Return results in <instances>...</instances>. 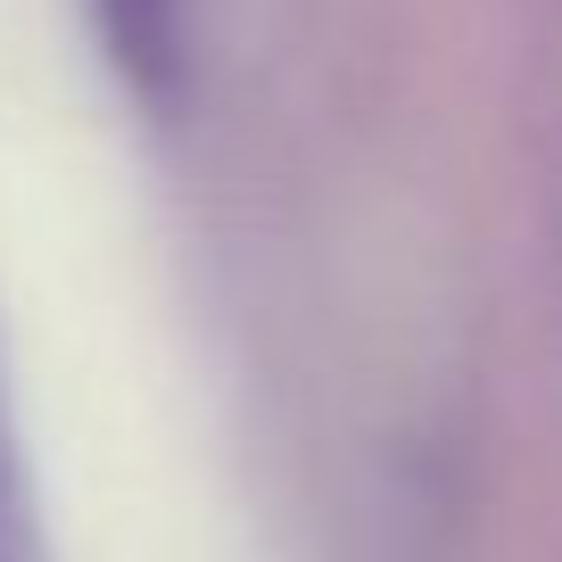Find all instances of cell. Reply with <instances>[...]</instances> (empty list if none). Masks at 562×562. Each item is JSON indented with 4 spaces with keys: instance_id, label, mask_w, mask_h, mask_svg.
Listing matches in <instances>:
<instances>
[{
    "instance_id": "obj_1",
    "label": "cell",
    "mask_w": 562,
    "mask_h": 562,
    "mask_svg": "<svg viewBox=\"0 0 562 562\" xmlns=\"http://www.w3.org/2000/svg\"><path fill=\"white\" fill-rule=\"evenodd\" d=\"M116 67H133L140 83H166L182 58V0H91Z\"/></svg>"
},
{
    "instance_id": "obj_2",
    "label": "cell",
    "mask_w": 562,
    "mask_h": 562,
    "mask_svg": "<svg viewBox=\"0 0 562 562\" xmlns=\"http://www.w3.org/2000/svg\"><path fill=\"white\" fill-rule=\"evenodd\" d=\"M0 562H50L34 480H25V447H18V414H9V381H0Z\"/></svg>"
}]
</instances>
